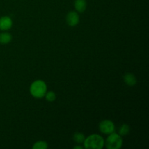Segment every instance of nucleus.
<instances>
[{"mask_svg":"<svg viewBox=\"0 0 149 149\" xmlns=\"http://www.w3.org/2000/svg\"><path fill=\"white\" fill-rule=\"evenodd\" d=\"M47 91V86L45 81L42 79L35 80L31 84L29 87V92L32 97L36 99H41L45 97V94Z\"/></svg>","mask_w":149,"mask_h":149,"instance_id":"obj_1","label":"nucleus"},{"mask_svg":"<svg viewBox=\"0 0 149 149\" xmlns=\"http://www.w3.org/2000/svg\"><path fill=\"white\" fill-rule=\"evenodd\" d=\"M105 140L98 134H92L85 138L83 146L86 149H102L104 147Z\"/></svg>","mask_w":149,"mask_h":149,"instance_id":"obj_2","label":"nucleus"},{"mask_svg":"<svg viewBox=\"0 0 149 149\" xmlns=\"http://www.w3.org/2000/svg\"><path fill=\"white\" fill-rule=\"evenodd\" d=\"M123 145V139L119 133L115 132L109 135L105 141V145L107 149H120Z\"/></svg>","mask_w":149,"mask_h":149,"instance_id":"obj_3","label":"nucleus"},{"mask_svg":"<svg viewBox=\"0 0 149 149\" xmlns=\"http://www.w3.org/2000/svg\"><path fill=\"white\" fill-rule=\"evenodd\" d=\"M98 128L101 133L109 135L115 131V125L111 120L105 119L99 123Z\"/></svg>","mask_w":149,"mask_h":149,"instance_id":"obj_4","label":"nucleus"},{"mask_svg":"<svg viewBox=\"0 0 149 149\" xmlns=\"http://www.w3.org/2000/svg\"><path fill=\"white\" fill-rule=\"evenodd\" d=\"M79 13H77V11H70L66 15L65 21L68 26H71V27H74L79 24Z\"/></svg>","mask_w":149,"mask_h":149,"instance_id":"obj_5","label":"nucleus"},{"mask_svg":"<svg viewBox=\"0 0 149 149\" xmlns=\"http://www.w3.org/2000/svg\"><path fill=\"white\" fill-rule=\"evenodd\" d=\"M13 20L10 16H1L0 17V30L7 31L10 30L13 26Z\"/></svg>","mask_w":149,"mask_h":149,"instance_id":"obj_6","label":"nucleus"},{"mask_svg":"<svg viewBox=\"0 0 149 149\" xmlns=\"http://www.w3.org/2000/svg\"><path fill=\"white\" fill-rule=\"evenodd\" d=\"M124 81L129 87H134L138 82L137 77L132 73H127L123 77Z\"/></svg>","mask_w":149,"mask_h":149,"instance_id":"obj_7","label":"nucleus"},{"mask_svg":"<svg viewBox=\"0 0 149 149\" xmlns=\"http://www.w3.org/2000/svg\"><path fill=\"white\" fill-rule=\"evenodd\" d=\"M74 5L77 13H82L87 9V3L86 0H75Z\"/></svg>","mask_w":149,"mask_h":149,"instance_id":"obj_8","label":"nucleus"},{"mask_svg":"<svg viewBox=\"0 0 149 149\" xmlns=\"http://www.w3.org/2000/svg\"><path fill=\"white\" fill-rule=\"evenodd\" d=\"M13 39V36L7 31H3L0 33V44L1 45H7Z\"/></svg>","mask_w":149,"mask_h":149,"instance_id":"obj_9","label":"nucleus"},{"mask_svg":"<svg viewBox=\"0 0 149 149\" xmlns=\"http://www.w3.org/2000/svg\"><path fill=\"white\" fill-rule=\"evenodd\" d=\"M85 135L82 133V132H77L74 134L73 135V140L77 143V144H81L83 143L85 140Z\"/></svg>","mask_w":149,"mask_h":149,"instance_id":"obj_10","label":"nucleus"},{"mask_svg":"<svg viewBox=\"0 0 149 149\" xmlns=\"http://www.w3.org/2000/svg\"><path fill=\"white\" fill-rule=\"evenodd\" d=\"M130 127L127 124H123L122 126L119 127V134L121 136H126L128 134L130 133Z\"/></svg>","mask_w":149,"mask_h":149,"instance_id":"obj_11","label":"nucleus"},{"mask_svg":"<svg viewBox=\"0 0 149 149\" xmlns=\"http://www.w3.org/2000/svg\"><path fill=\"white\" fill-rule=\"evenodd\" d=\"M48 148V144L46 141H39L34 143L32 146L33 149H47Z\"/></svg>","mask_w":149,"mask_h":149,"instance_id":"obj_12","label":"nucleus"},{"mask_svg":"<svg viewBox=\"0 0 149 149\" xmlns=\"http://www.w3.org/2000/svg\"><path fill=\"white\" fill-rule=\"evenodd\" d=\"M45 99L48 102H53L56 100V94L53 91H47L46 94L45 95Z\"/></svg>","mask_w":149,"mask_h":149,"instance_id":"obj_13","label":"nucleus"},{"mask_svg":"<svg viewBox=\"0 0 149 149\" xmlns=\"http://www.w3.org/2000/svg\"><path fill=\"white\" fill-rule=\"evenodd\" d=\"M74 149H83L84 148V146H79V144L78 146H76L74 147Z\"/></svg>","mask_w":149,"mask_h":149,"instance_id":"obj_14","label":"nucleus"}]
</instances>
